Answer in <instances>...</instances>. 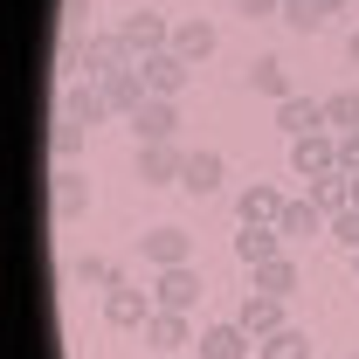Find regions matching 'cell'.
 Here are the masks:
<instances>
[{
    "label": "cell",
    "mask_w": 359,
    "mask_h": 359,
    "mask_svg": "<svg viewBox=\"0 0 359 359\" xmlns=\"http://www.w3.org/2000/svg\"><path fill=\"white\" fill-rule=\"evenodd\" d=\"M118 35H125V48H132V62H145V55L173 48V21H166L152 0H138V14H125V21H118Z\"/></svg>",
    "instance_id": "obj_1"
},
{
    "label": "cell",
    "mask_w": 359,
    "mask_h": 359,
    "mask_svg": "<svg viewBox=\"0 0 359 359\" xmlns=\"http://www.w3.org/2000/svg\"><path fill=\"white\" fill-rule=\"evenodd\" d=\"M152 311H159V297H152V290H138V283L104 290V325H111V332H145Z\"/></svg>",
    "instance_id": "obj_2"
},
{
    "label": "cell",
    "mask_w": 359,
    "mask_h": 359,
    "mask_svg": "<svg viewBox=\"0 0 359 359\" xmlns=\"http://www.w3.org/2000/svg\"><path fill=\"white\" fill-rule=\"evenodd\" d=\"M283 208H290V194H283V187H269V180H249V187L235 194L242 228H276V222H283Z\"/></svg>",
    "instance_id": "obj_3"
},
{
    "label": "cell",
    "mask_w": 359,
    "mask_h": 359,
    "mask_svg": "<svg viewBox=\"0 0 359 359\" xmlns=\"http://www.w3.org/2000/svg\"><path fill=\"white\" fill-rule=\"evenodd\" d=\"M201 290H208V283H201V269H194V263H173V269H159V276H152L159 311H194V304H201Z\"/></svg>",
    "instance_id": "obj_4"
},
{
    "label": "cell",
    "mask_w": 359,
    "mask_h": 359,
    "mask_svg": "<svg viewBox=\"0 0 359 359\" xmlns=\"http://www.w3.org/2000/svg\"><path fill=\"white\" fill-rule=\"evenodd\" d=\"M290 173H297V180L339 173V132H311V138H290Z\"/></svg>",
    "instance_id": "obj_5"
},
{
    "label": "cell",
    "mask_w": 359,
    "mask_h": 359,
    "mask_svg": "<svg viewBox=\"0 0 359 359\" xmlns=\"http://www.w3.org/2000/svg\"><path fill=\"white\" fill-rule=\"evenodd\" d=\"M132 132H138V145H180V97H152L132 118Z\"/></svg>",
    "instance_id": "obj_6"
},
{
    "label": "cell",
    "mask_w": 359,
    "mask_h": 359,
    "mask_svg": "<svg viewBox=\"0 0 359 359\" xmlns=\"http://www.w3.org/2000/svg\"><path fill=\"white\" fill-rule=\"evenodd\" d=\"M222 180H228V159L215 152V145H194V152H187V173H180V187H187L194 201L222 194Z\"/></svg>",
    "instance_id": "obj_7"
},
{
    "label": "cell",
    "mask_w": 359,
    "mask_h": 359,
    "mask_svg": "<svg viewBox=\"0 0 359 359\" xmlns=\"http://www.w3.org/2000/svg\"><path fill=\"white\" fill-rule=\"evenodd\" d=\"M201 359H256V339L235 325V318H222V325H201Z\"/></svg>",
    "instance_id": "obj_8"
},
{
    "label": "cell",
    "mask_w": 359,
    "mask_h": 359,
    "mask_svg": "<svg viewBox=\"0 0 359 359\" xmlns=\"http://www.w3.org/2000/svg\"><path fill=\"white\" fill-rule=\"evenodd\" d=\"M104 97H111V111H118V118H138V111L152 104V83H145V69H138V62H125L118 76H104Z\"/></svg>",
    "instance_id": "obj_9"
},
{
    "label": "cell",
    "mask_w": 359,
    "mask_h": 359,
    "mask_svg": "<svg viewBox=\"0 0 359 359\" xmlns=\"http://www.w3.org/2000/svg\"><path fill=\"white\" fill-rule=\"evenodd\" d=\"M276 132H283V138H311V132H325V97H297V90H290V97L276 104Z\"/></svg>",
    "instance_id": "obj_10"
},
{
    "label": "cell",
    "mask_w": 359,
    "mask_h": 359,
    "mask_svg": "<svg viewBox=\"0 0 359 359\" xmlns=\"http://www.w3.org/2000/svg\"><path fill=\"white\" fill-rule=\"evenodd\" d=\"M145 263L152 269H173V263H194V235L173 222H159V228H145Z\"/></svg>",
    "instance_id": "obj_11"
},
{
    "label": "cell",
    "mask_w": 359,
    "mask_h": 359,
    "mask_svg": "<svg viewBox=\"0 0 359 359\" xmlns=\"http://www.w3.org/2000/svg\"><path fill=\"white\" fill-rule=\"evenodd\" d=\"M138 69H145V83H152V97H180V90L194 83V62H187V55H173V48L145 55Z\"/></svg>",
    "instance_id": "obj_12"
},
{
    "label": "cell",
    "mask_w": 359,
    "mask_h": 359,
    "mask_svg": "<svg viewBox=\"0 0 359 359\" xmlns=\"http://www.w3.org/2000/svg\"><path fill=\"white\" fill-rule=\"evenodd\" d=\"M187 173V145H138V180L145 187H180Z\"/></svg>",
    "instance_id": "obj_13"
},
{
    "label": "cell",
    "mask_w": 359,
    "mask_h": 359,
    "mask_svg": "<svg viewBox=\"0 0 359 359\" xmlns=\"http://www.w3.org/2000/svg\"><path fill=\"white\" fill-rule=\"evenodd\" d=\"M222 48V35H215V21H201V14H187V21H173V55H187L194 69L208 62Z\"/></svg>",
    "instance_id": "obj_14"
},
{
    "label": "cell",
    "mask_w": 359,
    "mask_h": 359,
    "mask_svg": "<svg viewBox=\"0 0 359 359\" xmlns=\"http://www.w3.org/2000/svg\"><path fill=\"white\" fill-rule=\"evenodd\" d=\"M62 118H76L83 132H97V125H104V118H118V111H111L104 83H69V97H62Z\"/></svg>",
    "instance_id": "obj_15"
},
{
    "label": "cell",
    "mask_w": 359,
    "mask_h": 359,
    "mask_svg": "<svg viewBox=\"0 0 359 359\" xmlns=\"http://www.w3.org/2000/svg\"><path fill=\"white\" fill-rule=\"evenodd\" d=\"M235 325H242L249 339H269V332H283L290 318H283V297H263V290H249V297H242V311H235Z\"/></svg>",
    "instance_id": "obj_16"
},
{
    "label": "cell",
    "mask_w": 359,
    "mask_h": 359,
    "mask_svg": "<svg viewBox=\"0 0 359 359\" xmlns=\"http://www.w3.org/2000/svg\"><path fill=\"white\" fill-rule=\"evenodd\" d=\"M48 201H55V215L69 222V215H83L90 208V173H76V166H55V180H48Z\"/></svg>",
    "instance_id": "obj_17"
},
{
    "label": "cell",
    "mask_w": 359,
    "mask_h": 359,
    "mask_svg": "<svg viewBox=\"0 0 359 359\" xmlns=\"http://www.w3.org/2000/svg\"><path fill=\"white\" fill-rule=\"evenodd\" d=\"M276 256H283V235H276V228H242V235H235V263L242 269H263V263H276Z\"/></svg>",
    "instance_id": "obj_18"
},
{
    "label": "cell",
    "mask_w": 359,
    "mask_h": 359,
    "mask_svg": "<svg viewBox=\"0 0 359 359\" xmlns=\"http://www.w3.org/2000/svg\"><path fill=\"white\" fill-rule=\"evenodd\" d=\"M145 346H152V353H180V346H194V325H187V311H152V325H145Z\"/></svg>",
    "instance_id": "obj_19"
},
{
    "label": "cell",
    "mask_w": 359,
    "mask_h": 359,
    "mask_svg": "<svg viewBox=\"0 0 359 359\" xmlns=\"http://www.w3.org/2000/svg\"><path fill=\"white\" fill-rule=\"evenodd\" d=\"M332 14H346V0H283V28H297V35H318Z\"/></svg>",
    "instance_id": "obj_20"
},
{
    "label": "cell",
    "mask_w": 359,
    "mask_h": 359,
    "mask_svg": "<svg viewBox=\"0 0 359 359\" xmlns=\"http://www.w3.org/2000/svg\"><path fill=\"white\" fill-rule=\"evenodd\" d=\"M249 90L269 97V104H283V97H290V69H283V55H256V62H249Z\"/></svg>",
    "instance_id": "obj_21"
},
{
    "label": "cell",
    "mask_w": 359,
    "mask_h": 359,
    "mask_svg": "<svg viewBox=\"0 0 359 359\" xmlns=\"http://www.w3.org/2000/svg\"><path fill=\"white\" fill-rule=\"evenodd\" d=\"M318 228H332V222H325V208H318L311 194H304V201H290V208H283L276 235H283V242H304V235H318Z\"/></svg>",
    "instance_id": "obj_22"
},
{
    "label": "cell",
    "mask_w": 359,
    "mask_h": 359,
    "mask_svg": "<svg viewBox=\"0 0 359 359\" xmlns=\"http://www.w3.org/2000/svg\"><path fill=\"white\" fill-rule=\"evenodd\" d=\"M311 201L325 208V222H332V215H346V208H353V173H346V166H339V173H318V180H311Z\"/></svg>",
    "instance_id": "obj_23"
},
{
    "label": "cell",
    "mask_w": 359,
    "mask_h": 359,
    "mask_svg": "<svg viewBox=\"0 0 359 359\" xmlns=\"http://www.w3.org/2000/svg\"><path fill=\"white\" fill-rule=\"evenodd\" d=\"M256 359H311V332L283 325V332H269V339H256Z\"/></svg>",
    "instance_id": "obj_24"
},
{
    "label": "cell",
    "mask_w": 359,
    "mask_h": 359,
    "mask_svg": "<svg viewBox=\"0 0 359 359\" xmlns=\"http://www.w3.org/2000/svg\"><path fill=\"white\" fill-rule=\"evenodd\" d=\"M325 132H359V90H332L325 97Z\"/></svg>",
    "instance_id": "obj_25"
},
{
    "label": "cell",
    "mask_w": 359,
    "mask_h": 359,
    "mask_svg": "<svg viewBox=\"0 0 359 359\" xmlns=\"http://www.w3.org/2000/svg\"><path fill=\"white\" fill-rule=\"evenodd\" d=\"M297 283H304V276H297V263H290V256H276V263L256 269V290H263V297H290Z\"/></svg>",
    "instance_id": "obj_26"
},
{
    "label": "cell",
    "mask_w": 359,
    "mask_h": 359,
    "mask_svg": "<svg viewBox=\"0 0 359 359\" xmlns=\"http://www.w3.org/2000/svg\"><path fill=\"white\" fill-rule=\"evenodd\" d=\"M48 145H55V166H76V152H83V125H76V118H55Z\"/></svg>",
    "instance_id": "obj_27"
},
{
    "label": "cell",
    "mask_w": 359,
    "mask_h": 359,
    "mask_svg": "<svg viewBox=\"0 0 359 359\" xmlns=\"http://www.w3.org/2000/svg\"><path fill=\"white\" fill-rule=\"evenodd\" d=\"M76 276H83V283H97V290H118V283H125L111 256H83V263H76Z\"/></svg>",
    "instance_id": "obj_28"
},
{
    "label": "cell",
    "mask_w": 359,
    "mask_h": 359,
    "mask_svg": "<svg viewBox=\"0 0 359 359\" xmlns=\"http://www.w3.org/2000/svg\"><path fill=\"white\" fill-rule=\"evenodd\" d=\"M90 21H97V0H62V28L69 35H97Z\"/></svg>",
    "instance_id": "obj_29"
},
{
    "label": "cell",
    "mask_w": 359,
    "mask_h": 359,
    "mask_svg": "<svg viewBox=\"0 0 359 359\" xmlns=\"http://www.w3.org/2000/svg\"><path fill=\"white\" fill-rule=\"evenodd\" d=\"M242 21H283V0H235Z\"/></svg>",
    "instance_id": "obj_30"
},
{
    "label": "cell",
    "mask_w": 359,
    "mask_h": 359,
    "mask_svg": "<svg viewBox=\"0 0 359 359\" xmlns=\"http://www.w3.org/2000/svg\"><path fill=\"white\" fill-rule=\"evenodd\" d=\"M332 235H339L346 249H359V208H346V215H332Z\"/></svg>",
    "instance_id": "obj_31"
},
{
    "label": "cell",
    "mask_w": 359,
    "mask_h": 359,
    "mask_svg": "<svg viewBox=\"0 0 359 359\" xmlns=\"http://www.w3.org/2000/svg\"><path fill=\"white\" fill-rule=\"evenodd\" d=\"M339 166H346V173H359V132L339 138Z\"/></svg>",
    "instance_id": "obj_32"
},
{
    "label": "cell",
    "mask_w": 359,
    "mask_h": 359,
    "mask_svg": "<svg viewBox=\"0 0 359 359\" xmlns=\"http://www.w3.org/2000/svg\"><path fill=\"white\" fill-rule=\"evenodd\" d=\"M346 55H353V69H359V28H353V35H346Z\"/></svg>",
    "instance_id": "obj_33"
},
{
    "label": "cell",
    "mask_w": 359,
    "mask_h": 359,
    "mask_svg": "<svg viewBox=\"0 0 359 359\" xmlns=\"http://www.w3.org/2000/svg\"><path fill=\"white\" fill-rule=\"evenodd\" d=\"M353 208H359V173H353Z\"/></svg>",
    "instance_id": "obj_34"
},
{
    "label": "cell",
    "mask_w": 359,
    "mask_h": 359,
    "mask_svg": "<svg viewBox=\"0 0 359 359\" xmlns=\"http://www.w3.org/2000/svg\"><path fill=\"white\" fill-rule=\"evenodd\" d=\"M353 276H359V249H353Z\"/></svg>",
    "instance_id": "obj_35"
}]
</instances>
